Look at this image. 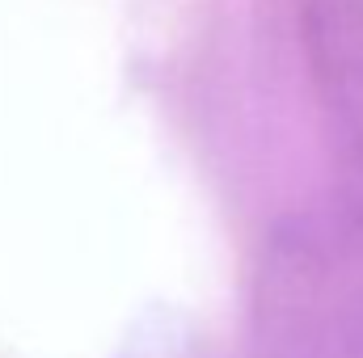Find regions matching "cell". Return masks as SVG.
I'll return each mask as SVG.
<instances>
[{"instance_id":"6da1fadb","label":"cell","mask_w":363,"mask_h":358,"mask_svg":"<svg viewBox=\"0 0 363 358\" xmlns=\"http://www.w3.org/2000/svg\"><path fill=\"white\" fill-rule=\"evenodd\" d=\"M267 358H363V224H304L262 270Z\"/></svg>"},{"instance_id":"7a4b0ae2","label":"cell","mask_w":363,"mask_h":358,"mask_svg":"<svg viewBox=\"0 0 363 358\" xmlns=\"http://www.w3.org/2000/svg\"><path fill=\"white\" fill-rule=\"evenodd\" d=\"M313 47L334 118L355 148L363 178V0H313Z\"/></svg>"}]
</instances>
